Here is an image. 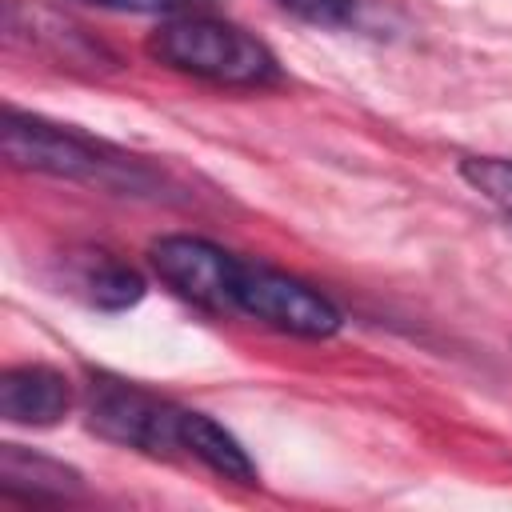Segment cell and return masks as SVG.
<instances>
[{"label": "cell", "mask_w": 512, "mask_h": 512, "mask_svg": "<svg viewBox=\"0 0 512 512\" xmlns=\"http://www.w3.org/2000/svg\"><path fill=\"white\" fill-rule=\"evenodd\" d=\"M148 56L176 72L228 88H260L280 80V64L264 40L208 12L172 16L168 24H160L148 36Z\"/></svg>", "instance_id": "obj_1"}, {"label": "cell", "mask_w": 512, "mask_h": 512, "mask_svg": "<svg viewBox=\"0 0 512 512\" xmlns=\"http://www.w3.org/2000/svg\"><path fill=\"white\" fill-rule=\"evenodd\" d=\"M0 148L4 160L12 168H28V172H48V176H64V180H88V184H144V168L140 164H124L120 156H108L100 144L48 124L40 116H24V112H4L0 120Z\"/></svg>", "instance_id": "obj_2"}, {"label": "cell", "mask_w": 512, "mask_h": 512, "mask_svg": "<svg viewBox=\"0 0 512 512\" xmlns=\"http://www.w3.org/2000/svg\"><path fill=\"white\" fill-rule=\"evenodd\" d=\"M232 312L268 324L276 332L288 336H304V340H324L340 332V308L320 296L316 288H308L304 280L268 268V264H252L240 260L236 272V288H232Z\"/></svg>", "instance_id": "obj_3"}, {"label": "cell", "mask_w": 512, "mask_h": 512, "mask_svg": "<svg viewBox=\"0 0 512 512\" xmlns=\"http://www.w3.org/2000/svg\"><path fill=\"white\" fill-rule=\"evenodd\" d=\"M180 416L184 408L124 384V380H96L88 392V428L120 448H136L148 456H176L180 448Z\"/></svg>", "instance_id": "obj_4"}, {"label": "cell", "mask_w": 512, "mask_h": 512, "mask_svg": "<svg viewBox=\"0 0 512 512\" xmlns=\"http://www.w3.org/2000/svg\"><path fill=\"white\" fill-rule=\"evenodd\" d=\"M152 268L156 276L184 300L208 312H232V288L240 272V256L228 248L204 240V236H160L152 248Z\"/></svg>", "instance_id": "obj_5"}, {"label": "cell", "mask_w": 512, "mask_h": 512, "mask_svg": "<svg viewBox=\"0 0 512 512\" xmlns=\"http://www.w3.org/2000/svg\"><path fill=\"white\" fill-rule=\"evenodd\" d=\"M72 408V380L48 364H20L0 376V416L20 428H52Z\"/></svg>", "instance_id": "obj_6"}, {"label": "cell", "mask_w": 512, "mask_h": 512, "mask_svg": "<svg viewBox=\"0 0 512 512\" xmlns=\"http://www.w3.org/2000/svg\"><path fill=\"white\" fill-rule=\"evenodd\" d=\"M0 488L20 500H72L80 492V472L20 444H0Z\"/></svg>", "instance_id": "obj_7"}, {"label": "cell", "mask_w": 512, "mask_h": 512, "mask_svg": "<svg viewBox=\"0 0 512 512\" xmlns=\"http://www.w3.org/2000/svg\"><path fill=\"white\" fill-rule=\"evenodd\" d=\"M180 448L192 460H200L204 468H212L216 476H224V480L256 484V464L248 460V452L240 448V440L224 424H216L212 416H204V412H188L184 408V416H180Z\"/></svg>", "instance_id": "obj_8"}, {"label": "cell", "mask_w": 512, "mask_h": 512, "mask_svg": "<svg viewBox=\"0 0 512 512\" xmlns=\"http://www.w3.org/2000/svg\"><path fill=\"white\" fill-rule=\"evenodd\" d=\"M88 288V300L96 308H108V312H120V308H132L140 296H144V280L140 272H132L128 264H116V260H104L88 272L84 280Z\"/></svg>", "instance_id": "obj_9"}, {"label": "cell", "mask_w": 512, "mask_h": 512, "mask_svg": "<svg viewBox=\"0 0 512 512\" xmlns=\"http://www.w3.org/2000/svg\"><path fill=\"white\" fill-rule=\"evenodd\" d=\"M460 176L512 220V160L504 156H468L460 160Z\"/></svg>", "instance_id": "obj_10"}, {"label": "cell", "mask_w": 512, "mask_h": 512, "mask_svg": "<svg viewBox=\"0 0 512 512\" xmlns=\"http://www.w3.org/2000/svg\"><path fill=\"white\" fill-rule=\"evenodd\" d=\"M92 8H108V12H144V16H192V12H208L220 0H80Z\"/></svg>", "instance_id": "obj_11"}, {"label": "cell", "mask_w": 512, "mask_h": 512, "mask_svg": "<svg viewBox=\"0 0 512 512\" xmlns=\"http://www.w3.org/2000/svg\"><path fill=\"white\" fill-rule=\"evenodd\" d=\"M284 12L308 20V24H324V28H336V24H348L352 12H356V0H276Z\"/></svg>", "instance_id": "obj_12"}]
</instances>
